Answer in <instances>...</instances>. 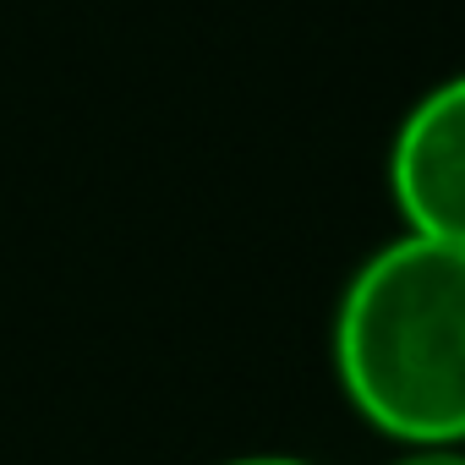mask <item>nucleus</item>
Listing matches in <instances>:
<instances>
[{"instance_id":"obj_1","label":"nucleus","mask_w":465,"mask_h":465,"mask_svg":"<svg viewBox=\"0 0 465 465\" xmlns=\"http://www.w3.org/2000/svg\"><path fill=\"white\" fill-rule=\"evenodd\" d=\"M334 372L367 427L405 449H465V247L394 236L334 312Z\"/></svg>"},{"instance_id":"obj_2","label":"nucleus","mask_w":465,"mask_h":465,"mask_svg":"<svg viewBox=\"0 0 465 465\" xmlns=\"http://www.w3.org/2000/svg\"><path fill=\"white\" fill-rule=\"evenodd\" d=\"M389 192L411 236L465 247V72H449L400 115Z\"/></svg>"},{"instance_id":"obj_3","label":"nucleus","mask_w":465,"mask_h":465,"mask_svg":"<svg viewBox=\"0 0 465 465\" xmlns=\"http://www.w3.org/2000/svg\"><path fill=\"white\" fill-rule=\"evenodd\" d=\"M389 465H465V449H405Z\"/></svg>"},{"instance_id":"obj_4","label":"nucleus","mask_w":465,"mask_h":465,"mask_svg":"<svg viewBox=\"0 0 465 465\" xmlns=\"http://www.w3.org/2000/svg\"><path fill=\"white\" fill-rule=\"evenodd\" d=\"M219 465H318V460H302V454H274V449H263V454H230V460H219Z\"/></svg>"}]
</instances>
